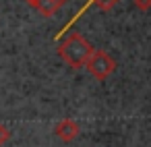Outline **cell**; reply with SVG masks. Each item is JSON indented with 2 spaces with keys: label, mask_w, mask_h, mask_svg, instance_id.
Masks as SVG:
<instances>
[{
  "label": "cell",
  "mask_w": 151,
  "mask_h": 147,
  "mask_svg": "<svg viewBox=\"0 0 151 147\" xmlns=\"http://www.w3.org/2000/svg\"><path fill=\"white\" fill-rule=\"evenodd\" d=\"M132 2H134V6H137L139 11H143V13L151 11V0H132Z\"/></svg>",
  "instance_id": "obj_6"
},
{
  "label": "cell",
  "mask_w": 151,
  "mask_h": 147,
  "mask_svg": "<svg viewBox=\"0 0 151 147\" xmlns=\"http://www.w3.org/2000/svg\"><path fill=\"white\" fill-rule=\"evenodd\" d=\"M91 52H93V46L81 33H68L58 46V56L70 68H83L85 62L89 60Z\"/></svg>",
  "instance_id": "obj_1"
},
{
  "label": "cell",
  "mask_w": 151,
  "mask_h": 147,
  "mask_svg": "<svg viewBox=\"0 0 151 147\" xmlns=\"http://www.w3.org/2000/svg\"><path fill=\"white\" fill-rule=\"evenodd\" d=\"M79 133H81V126H79V122L73 120V118H62V120H58L56 126H54V135H56L60 141H64V143L75 141V139L79 137Z\"/></svg>",
  "instance_id": "obj_3"
},
{
  "label": "cell",
  "mask_w": 151,
  "mask_h": 147,
  "mask_svg": "<svg viewBox=\"0 0 151 147\" xmlns=\"http://www.w3.org/2000/svg\"><path fill=\"white\" fill-rule=\"evenodd\" d=\"M9 139H11V130H9V126L0 122V147H2Z\"/></svg>",
  "instance_id": "obj_5"
},
{
  "label": "cell",
  "mask_w": 151,
  "mask_h": 147,
  "mask_svg": "<svg viewBox=\"0 0 151 147\" xmlns=\"http://www.w3.org/2000/svg\"><path fill=\"white\" fill-rule=\"evenodd\" d=\"M83 68H87L89 75L95 77L97 81H106L108 77H112L116 73L118 64H116V60L106 50H95L93 48V52H91V56H89V60L85 62Z\"/></svg>",
  "instance_id": "obj_2"
},
{
  "label": "cell",
  "mask_w": 151,
  "mask_h": 147,
  "mask_svg": "<svg viewBox=\"0 0 151 147\" xmlns=\"http://www.w3.org/2000/svg\"><path fill=\"white\" fill-rule=\"evenodd\" d=\"M25 2H27L31 9H35L40 15H44V17H54V15L66 4V0H25Z\"/></svg>",
  "instance_id": "obj_4"
}]
</instances>
